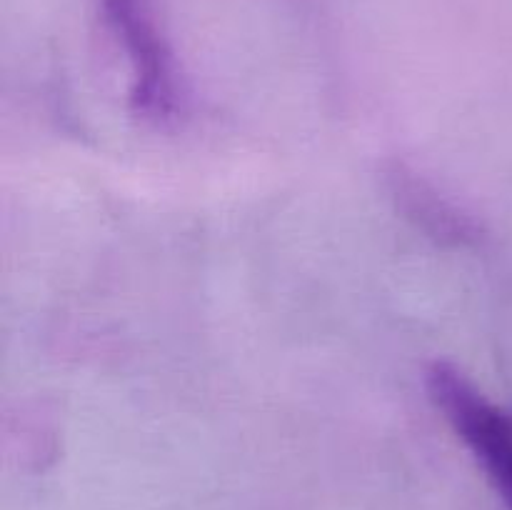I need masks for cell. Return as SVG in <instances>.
<instances>
[{
	"label": "cell",
	"instance_id": "obj_2",
	"mask_svg": "<svg viewBox=\"0 0 512 510\" xmlns=\"http://www.w3.org/2000/svg\"><path fill=\"white\" fill-rule=\"evenodd\" d=\"M115 35L133 65V98L145 118L168 120L178 108L173 60L145 0H103Z\"/></svg>",
	"mask_w": 512,
	"mask_h": 510
},
{
	"label": "cell",
	"instance_id": "obj_3",
	"mask_svg": "<svg viewBox=\"0 0 512 510\" xmlns=\"http://www.w3.org/2000/svg\"><path fill=\"white\" fill-rule=\"evenodd\" d=\"M398 195L405 200L408 210L418 218H423V225L428 230H435L440 235H453V238L465 240L470 233V225L460 220V215L450 208L448 203L430 193L420 180L408 178L400 180L398 175Z\"/></svg>",
	"mask_w": 512,
	"mask_h": 510
},
{
	"label": "cell",
	"instance_id": "obj_1",
	"mask_svg": "<svg viewBox=\"0 0 512 510\" xmlns=\"http://www.w3.org/2000/svg\"><path fill=\"white\" fill-rule=\"evenodd\" d=\"M430 398L475 455L500 498L512 510V413L490 403L470 380L450 365L428 373Z\"/></svg>",
	"mask_w": 512,
	"mask_h": 510
}]
</instances>
